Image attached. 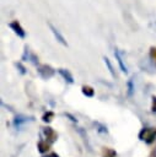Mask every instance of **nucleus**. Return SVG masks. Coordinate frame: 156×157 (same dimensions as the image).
<instances>
[{
  "instance_id": "1",
  "label": "nucleus",
  "mask_w": 156,
  "mask_h": 157,
  "mask_svg": "<svg viewBox=\"0 0 156 157\" xmlns=\"http://www.w3.org/2000/svg\"><path fill=\"white\" fill-rule=\"evenodd\" d=\"M138 137H139V140L145 141L146 144H152V142L155 141V137H156V129L142 128V129L139 131Z\"/></svg>"
},
{
  "instance_id": "2",
  "label": "nucleus",
  "mask_w": 156,
  "mask_h": 157,
  "mask_svg": "<svg viewBox=\"0 0 156 157\" xmlns=\"http://www.w3.org/2000/svg\"><path fill=\"white\" fill-rule=\"evenodd\" d=\"M37 72L43 80H49L55 75V70L48 64H41L37 66Z\"/></svg>"
},
{
  "instance_id": "3",
  "label": "nucleus",
  "mask_w": 156,
  "mask_h": 157,
  "mask_svg": "<svg viewBox=\"0 0 156 157\" xmlns=\"http://www.w3.org/2000/svg\"><path fill=\"white\" fill-rule=\"evenodd\" d=\"M33 119H34L33 117H27L25 114H16L15 118H14V120H12V124H14V126L17 130H21L25 124H27L28 121H32Z\"/></svg>"
},
{
  "instance_id": "4",
  "label": "nucleus",
  "mask_w": 156,
  "mask_h": 157,
  "mask_svg": "<svg viewBox=\"0 0 156 157\" xmlns=\"http://www.w3.org/2000/svg\"><path fill=\"white\" fill-rule=\"evenodd\" d=\"M22 60L23 61H31L33 65H38V56L32 53L27 45H25V50H23V54H22Z\"/></svg>"
},
{
  "instance_id": "5",
  "label": "nucleus",
  "mask_w": 156,
  "mask_h": 157,
  "mask_svg": "<svg viewBox=\"0 0 156 157\" xmlns=\"http://www.w3.org/2000/svg\"><path fill=\"white\" fill-rule=\"evenodd\" d=\"M43 134H44V136H45V140H47L50 145L54 144V142L57 141V139H58V134H57L55 130H54L53 128H50V126L43 128Z\"/></svg>"
},
{
  "instance_id": "6",
  "label": "nucleus",
  "mask_w": 156,
  "mask_h": 157,
  "mask_svg": "<svg viewBox=\"0 0 156 157\" xmlns=\"http://www.w3.org/2000/svg\"><path fill=\"white\" fill-rule=\"evenodd\" d=\"M9 27L17 34V37H20V38H22V39L26 37V31L23 29V27L20 25L18 21H12V22H10V23H9Z\"/></svg>"
},
{
  "instance_id": "7",
  "label": "nucleus",
  "mask_w": 156,
  "mask_h": 157,
  "mask_svg": "<svg viewBox=\"0 0 156 157\" xmlns=\"http://www.w3.org/2000/svg\"><path fill=\"white\" fill-rule=\"evenodd\" d=\"M49 28H50V31H52V33H53L54 38H55L60 44H63L64 47H68V42H66V40H65V38L63 37V34L59 32V29H58L57 27H54L52 23H49Z\"/></svg>"
},
{
  "instance_id": "8",
  "label": "nucleus",
  "mask_w": 156,
  "mask_h": 157,
  "mask_svg": "<svg viewBox=\"0 0 156 157\" xmlns=\"http://www.w3.org/2000/svg\"><path fill=\"white\" fill-rule=\"evenodd\" d=\"M114 56H115V59H117V61H118V65H119L120 71L124 72V74H128V67H127V65H125V63H124V60H123V56H122L119 49H117V48L114 49Z\"/></svg>"
},
{
  "instance_id": "9",
  "label": "nucleus",
  "mask_w": 156,
  "mask_h": 157,
  "mask_svg": "<svg viewBox=\"0 0 156 157\" xmlns=\"http://www.w3.org/2000/svg\"><path fill=\"white\" fill-rule=\"evenodd\" d=\"M58 72L61 75V77L68 82V83H74V77L71 72L68 69H58Z\"/></svg>"
},
{
  "instance_id": "10",
  "label": "nucleus",
  "mask_w": 156,
  "mask_h": 157,
  "mask_svg": "<svg viewBox=\"0 0 156 157\" xmlns=\"http://www.w3.org/2000/svg\"><path fill=\"white\" fill-rule=\"evenodd\" d=\"M37 148H38V152L39 153H45V152L49 151L50 144L47 140H39L38 144H37Z\"/></svg>"
},
{
  "instance_id": "11",
  "label": "nucleus",
  "mask_w": 156,
  "mask_h": 157,
  "mask_svg": "<svg viewBox=\"0 0 156 157\" xmlns=\"http://www.w3.org/2000/svg\"><path fill=\"white\" fill-rule=\"evenodd\" d=\"M76 130H77V132L80 134V136L82 137V140H84V144L87 146V150H88L90 152H92V150H91V145H90V141H88V137H87V134H86V131H85L82 128H77Z\"/></svg>"
},
{
  "instance_id": "12",
  "label": "nucleus",
  "mask_w": 156,
  "mask_h": 157,
  "mask_svg": "<svg viewBox=\"0 0 156 157\" xmlns=\"http://www.w3.org/2000/svg\"><path fill=\"white\" fill-rule=\"evenodd\" d=\"M81 92H82L84 96H86V97H88V98H91V97L95 96V90H93L91 86H88V85H84V86L81 87Z\"/></svg>"
},
{
  "instance_id": "13",
  "label": "nucleus",
  "mask_w": 156,
  "mask_h": 157,
  "mask_svg": "<svg viewBox=\"0 0 156 157\" xmlns=\"http://www.w3.org/2000/svg\"><path fill=\"white\" fill-rule=\"evenodd\" d=\"M102 157H117V152L115 150L111 148V147H102Z\"/></svg>"
},
{
  "instance_id": "14",
  "label": "nucleus",
  "mask_w": 156,
  "mask_h": 157,
  "mask_svg": "<svg viewBox=\"0 0 156 157\" xmlns=\"http://www.w3.org/2000/svg\"><path fill=\"white\" fill-rule=\"evenodd\" d=\"M134 90H135V86H134V78L130 77V78L127 81V94H128V97H131V96H133Z\"/></svg>"
},
{
  "instance_id": "15",
  "label": "nucleus",
  "mask_w": 156,
  "mask_h": 157,
  "mask_svg": "<svg viewBox=\"0 0 156 157\" xmlns=\"http://www.w3.org/2000/svg\"><path fill=\"white\" fill-rule=\"evenodd\" d=\"M54 117H55L54 112H52V110H48V112H45V113L42 115V121H44V123L49 124V123H52V120L54 119Z\"/></svg>"
},
{
  "instance_id": "16",
  "label": "nucleus",
  "mask_w": 156,
  "mask_h": 157,
  "mask_svg": "<svg viewBox=\"0 0 156 157\" xmlns=\"http://www.w3.org/2000/svg\"><path fill=\"white\" fill-rule=\"evenodd\" d=\"M103 60H104V64L107 65V67H108V71L111 72L112 77H113V78H115V77H117V75H115V71H114V67H113L112 63L109 61V59H108L107 56H103Z\"/></svg>"
},
{
  "instance_id": "17",
  "label": "nucleus",
  "mask_w": 156,
  "mask_h": 157,
  "mask_svg": "<svg viewBox=\"0 0 156 157\" xmlns=\"http://www.w3.org/2000/svg\"><path fill=\"white\" fill-rule=\"evenodd\" d=\"M93 125L97 128V131H98V132H102V134H107V132H108V129H107L106 125H103V124H101V123H98V121H95Z\"/></svg>"
},
{
  "instance_id": "18",
  "label": "nucleus",
  "mask_w": 156,
  "mask_h": 157,
  "mask_svg": "<svg viewBox=\"0 0 156 157\" xmlns=\"http://www.w3.org/2000/svg\"><path fill=\"white\" fill-rule=\"evenodd\" d=\"M150 60L154 65H156V47H150Z\"/></svg>"
},
{
  "instance_id": "19",
  "label": "nucleus",
  "mask_w": 156,
  "mask_h": 157,
  "mask_svg": "<svg viewBox=\"0 0 156 157\" xmlns=\"http://www.w3.org/2000/svg\"><path fill=\"white\" fill-rule=\"evenodd\" d=\"M15 66L18 69V71H20V74H21V75H25V74L27 72L26 67H25V66H23L21 63H15Z\"/></svg>"
},
{
  "instance_id": "20",
  "label": "nucleus",
  "mask_w": 156,
  "mask_h": 157,
  "mask_svg": "<svg viewBox=\"0 0 156 157\" xmlns=\"http://www.w3.org/2000/svg\"><path fill=\"white\" fill-rule=\"evenodd\" d=\"M151 112L156 113V96H152V103H151Z\"/></svg>"
},
{
  "instance_id": "21",
  "label": "nucleus",
  "mask_w": 156,
  "mask_h": 157,
  "mask_svg": "<svg viewBox=\"0 0 156 157\" xmlns=\"http://www.w3.org/2000/svg\"><path fill=\"white\" fill-rule=\"evenodd\" d=\"M64 115H65L66 118H69V119H70L71 121H74V123H77V119H76V118H75L74 115H71L70 113H64Z\"/></svg>"
},
{
  "instance_id": "22",
  "label": "nucleus",
  "mask_w": 156,
  "mask_h": 157,
  "mask_svg": "<svg viewBox=\"0 0 156 157\" xmlns=\"http://www.w3.org/2000/svg\"><path fill=\"white\" fill-rule=\"evenodd\" d=\"M147 157H156V146L150 151V153H149V156Z\"/></svg>"
},
{
  "instance_id": "23",
  "label": "nucleus",
  "mask_w": 156,
  "mask_h": 157,
  "mask_svg": "<svg viewBox=\"0 0 156 157\" xmlns=\"http://www.w3.org/2000/svg\"><path fill=\"white\" fill-rule=\"evenodd\" d=\"M43 157H59V155H57L55 152H52V153H48V155H45Z\"/></svg>"
}]
</instances>
